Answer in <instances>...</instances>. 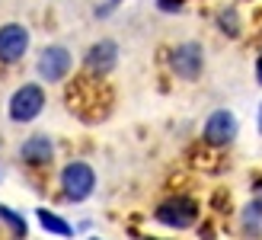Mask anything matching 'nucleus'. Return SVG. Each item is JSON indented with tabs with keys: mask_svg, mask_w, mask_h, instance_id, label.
I'll return each instance as SVG.
<instances>
[{
	"mask_svg": "<svg viewBox=\"0 0 262 240\" xmlns=\"http://www.w3.org/2000/svg\"><path fill=\"white\" fill-rule=\"evenodd\" d=\"M45 109V90L42 84H19L13 90V96L7 103V115L13 125H29L35 122Z\"/></svg>",
	"mask_w": 262,
	"mask_h": 240,
	"instance_id": "f257e3e1",
	"label": "nucleus"
},
{
	"mask_svg": "<svg viewBox=\"0 0 262 240\" xmlns=\"http://www.w3.org/2000/svg\"><path fill=\"white\" fill-rule=\"evenodd\" d=\"M61 195H64V202H86L90 195H93L96 189V173L93 167L86 164V160H71V164H64L61 170Z\"/></svg>",
	"mask_w": 262,
	"mask_h": 240,
	"instance_id": "f03ea898",
	"label": "nucleus"
},
{
	"mask_svg": "<svg viewBox=\"0 0 262 240\" xmlns=\"http://www.w3.org/2000/svg\"><path fill=\"white\" fill-rule=\"evenodd\" d=\"M154 218L163 224V228H176V231H186L199 221V202L189 195H169L157 205Z\"/></svg>",
	"mask_w": 262,
	"mask_h": 240,
	"instance_id": "7ed1b4c3",
	"label": "nucleus"
},
{
	"mask_svg": "<svg viewBox=\"0 0 262 240\" xmlns=\"http://www.w3.org/2000/svg\"><path fill=\"white\" fill-rule=\"evenodd\" d=\"M74 68V55L64 45H45L35 58V71L45 84H61Z\"/></svg>",
	"mask_w": 262,
	"mask_h": 240,
	"instance_id": "20e7f679",
	"label": "nucleus"
},
{
	"mask_svg": "<svg viewBox=\"0 0 262 240\" xmlns=\"http://www.w3.org/2000/svg\"><path fill=\"white\" fill-rule=\"evenodd\" d=\"M169 68L179 80H195L202 77L205 71V51L199 42H182L173 48V55H169Z\"/></svg>",
	"mask_w": 262,
	"mask_h": 240,
	"instance_id": "39448f33",
	"label": "nucleus"
},
{
	"mask_svg": "<svg viewBox=\"0 0 262 240\" xmlns=\"http://www.w3.org/2000/svg\"><path fill=\"white\" fill-rule=\"evenodd\" d=\"M115 64H119V42L115 38H99L83 55V71L90 77H106L109 71H115Z\"/></svg>",
	"mask_w": 262,
	"mask_h": 240,
	"instance_id": "423d86ee",
	"label": "nucleus"
},
{
	"mask_svg": "<svg viewBox=\"0 0 262 240\" xmlns=\"http://www.w3.org/2000/svg\"><path fill=\"white\" fill-rule=\"evenodd\" d=\"M29 51V29L23 23L0 26V64H16Z\"/></svg>",
	"mask_w": 262,
	"mask_h": 240,
	"instance_id": "0eeeda50",
	"label": "nucleus"
},
{
	"mask_svg": "<svg viewBox=\"0 0 262 240\" xmlns=\"http://www.w3.org/2000/svg\"><path fill=\"white\" fill-rule=\"evenodd\" d=\"M233 135H237V118H233V112H227V109L211 112L205 128H202V138H205L208 148H227L233 141Z\"/></svg>",
	"mask_w": 262,
	"mask_h": 240,
	"instance_id": "6e6552de",
	"label": "nucleus"
},
{
	"mask_svg": "<svg viewBox=\"0 0 262 240\" xmlns=\"http://www.w3.org/2000/svg\"><path fill=\"white\" fill-rule=\"evenodd\" d=\"M51 157H55V141L48 135H29L23 144H19V160L26 167H48Z\"/></svg>",
	"mask_w": 262,
	"mask_h": 240,
	"instance_id": "1a4fd4ad",
	"label": "nucleus"
},
{
	"mask_svg": "<svg viewBox=\"0 0 262 240\" xmlns=\"http://www.w3.org/2000/svg\"><path fill=\"white\" fill-rule=\"evenodd\" d=\"M35 215H38V224H42V228H45L48 234H58V237H74V224H68L61 215H55V211L38 208Z\"/></svg>",
	"mask_w": 262,
	"mask_h": 240,
	"instance_id": "9d476101",
	"label": "nucleus"
},
{
	"mask_svg": "<svg viewBox=\"0 0 262 240\" xmlns=\"http://www.w3.org/2000/svg\"><path fill=\"white\" fill-rule=\"evenodd\" d=\"M0 221H4V224H7V228L16 234V237H26V231H29V228H26V218L19 215V211L7 208V205H0Z\"/></svg>",
	"mask_w": 262,
	"mask_h": 240,
	"instance_id": "9b49d317",
	"label": "nucleus"
},
{
	"mask_svg": "<svg viewBox=\"0 0 262 240\" xmlns=\"http://www.w3.org/2000/svg\"><path fill=\"white\" fill-rule=\"evenodd\" d=\"M182 7V0H160V10H166V13H176Z\"/></svg>",
	"mask_w": 262,
	"mask_h": 240,
	"instance_id": "f8f14e48",
	"label": "nucleus"
},
{
	"mask_svg": "<svg viewBox=\"0 0 262 240\" xmlns=\"http://www.w3.org/2000/svg\"><path fill=\"white\" fill-rule=\"evenodd\" d=\"M256 80L262 84V55H259V61H256Z\"/></svg>",
	"mask_w": 262,
	"mask_h": 240,
	"instance_id": "ddd939ff",
	"label": "nucleus"
},
{
	"mask_svg": "<svg viewBox=\"0 0 262 240\" xmlns=\"http://www.w3.org/2000/svg\"><path fill=\"white\" fill-rule=\"evenodd\" d=\"M259 131H262V112H259Z\"/></svg>",
	"mask_w": 262,
	"mask_h": 240,
	"instance_id": "4468645a",
	"label": "nucleus"
},
{
	"mask_svg": "<svg viewBox=\"0 0 262 240\" xmlns=\"http://www.w3.org/2000/svg\"><path fill=\"white\" fill-rule=\"evenodd\" d=\"M93 240H99V237H93Z\"/></svg>",
	"mask_w": 262,
	"mask_h": 240,
	"instance_id": "2eb2a0df",
	"label": "nucleus"
},
{
	"mask_svg": "<svg viewBox=\"0 0 262 240\" xmlns=\"http://www.w3.org/2000/svg\"><path fill=\"white\" fill-rule=\"evenodd\" d=\"M150 240H157V237H150Z\"/></svg>",
	"mask_w": 262,
	"mask_h": 240,
	"instance_id": "dca6fc26",
	"label": "nucleus"
}]
</instances>
